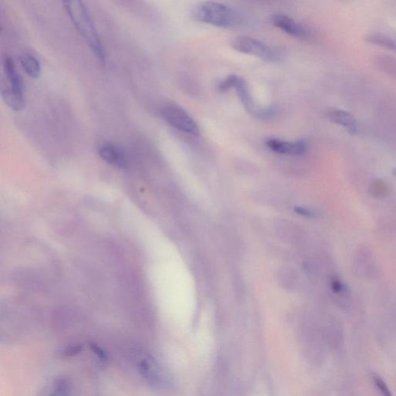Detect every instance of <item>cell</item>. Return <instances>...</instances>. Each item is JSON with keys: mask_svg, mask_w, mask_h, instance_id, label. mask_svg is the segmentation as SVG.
<instances>
[{"mask_svg": "<svg viewBox=\"0 0 396 396\" xmlns=\"http://www.w3.org/2000/svg\"><path fill=\"white\" fill-rule=\"evenodd\" d=\"M64 5L67 14L80 36H82L98 60L103 63L105 59L104 50L88 8L79 0L67 1Z\"/></svg>", "mask_w": 396, "mask_h": 396, "instance_id": "6da1fadb", "label": "cell"}, {"mask_svg": "<svg viewBox=\"0 0 396 396\" xmlns=\"http://www.w3.org/2000/svg\"><path fill=\"white\" fill-rule=\"evenodd\" d=\"M1 96L6 104L12 110L21 111L26 104L23 79L10 56H5L3 59Z\"/></svg>", "mask_w": 396, "mask_h": 396, "instance_id": "7a4b0ae2", "label": "cell"}, {"mask_svg": "<svg viewBox=\"0 0 396 396\" xmlns=\"http://www.w3.org/2000/svg\"><path fill=\"white\" fill-rule=\"evenodd\" d=\"M195 20L221 28H232L239 23L238 12L230 6L217 3L204 2L196 6L193 12Z\"/></svg>", "mask_w": 396, "mask_h": 396, "instance_id": "3957f363", "label": "cell"}, {"mask_svg": "<svg viewBox=\"0 0 396 396\" xmlns=\"http://www.w3.org/2000/svg\"><path fill=\"white\" fill-rule=\"evenodd\" d=\"M218 89L221 92L234 89L236 91L239 100L248 113L258 118V119H269V118L274 116L276 113L275 108L258 107L254 100L245 80L240 76H235V74H232V76L222 80L218 85Z\"/></svg>", "mask_w": 396, "mask_h": 396, "instance_id": "277c9868", "label": "cell"}, {"mask_svg": "<svg viewBox=\"0 0 396 396\" xmlns=\"http://www.w3.org/2000/svg\"><path fill=\"white\" fill-rule=\"evenodd\" d=\"M160 111L163 119L179 131L195 136L200 134L197 122L179 105L166 103L161 107Z\"/></svg>", "mask_w": 396, "mask_h": 396, "instance_id": "5b68a950", "label": "cell"}, {"mask_svg": "<svg viewBox=\"0 0 396 396\" xmlns=\"http://www.w3.org/2000/svg\"><path fill=\"white\" fill-rule=\"evenodd\" d=\"M232 47L241 54L254 56L266 61L276 62L280 59V54L275 49L253 37H235L232 41Z\"/></svg>", "mask_w": 396, "mask_h": 396, "instance_id": "8992f818", "label": "cell"}, {"mask_svg": "<svg viewBox=\"0 0 396 396\" xmlns=\"http://www.w3.org/2000/svg\"><path fill=\"white\" fill-rule=\"evenodd\" d=\"M140 373L145 381L155 388H164L168 384L164 369L151 355L142 356L139 362Z\"/></svg>", "mask_w": 396, "mask_h": 396, "instance_id": "52a82bcc", "label": "cell"}, {"mask_svg": "<svg viewBox=\"0 0 396 396\" xmlns=\"http://www.w3.org/2000/svg\"><path fill=\"white\" fill-rule=\"evenodd\" d=\"M99 156L105 162L120 169H126L129 165L127 155L123 148L113 142H104L98 147Z\"/></svg>", "mask_w": 396, "mask_h": 396, "instance_id": "ba28073f", "label": "cell"}, {"mask_svg": "<svg viewBox=\"0 0 396 396\" xmlns=\"http://www.w3.org/2000/svg\"><path fill=\"white\" fill-rule=\"evenodd\" d=\"M265 144L272 152L289 155V156H300L305 154L308 148L305 140L286 141L276 138H270L265 141Z\"/></svg>", "mask_w": 396, "mask_h": 396, "instance_id": "9c48e42d", "label": "cell"}, {"mask_svg": "<svg viewBox=\"0 0 396 396\" xmlns=\"http://www.w3.org/2000/svg\"><path fill=\"white\" fill-rule=\"evenodd\" d=\"M271 22L284 33L296 38L307 39L309 36V30L289 16L275 14L271 17Z\"/></svg>", "mask_w": 396, "mask_h": 396, "instance_id": "30bf717a", "label": "cell"}, {"mask_svg": "<svg viewBox=\"0 0 396 396\" xmlns=\"http://www.w3.org/2000/svg\"><path fill=\"white\" fill-rule=\"evenodd\" d=\"M328 119L337 125L342 126L351 134H357L358 132V123L355 118L349 111L340 109H331L327 110Z\"/></svg>", "mask_w": 396, "mask_h": 396, "instance_id": "8fae6325", "label": "cell"}, {"mask_svg": "<svg viewBox=\"0 0 396 396\" xmlns=\"http://www.w3.org/2000/svg\"><path fill=\"white\" fill-rule=\"evenodd\" d=\"M20 64L23 70L32 78H39L41 74V66L34 56L25 54L21 56Z\"/></svg>", "mask_w": 396, "mask_h": 396, "instance_id": "7c38bea8", "label": "cell"}, {"mask_svg": "<svg viewBox=\"0 0 396 396\" xmlns=\"http://www.w3.org/2000/svg\"><path fill=\"white\" fill-rule=\"evenodd\" d=\"M366 40L374 45L391 49L396 52V40L391 38V37L380 34H373L368 35Z\"/></svg>", "mask_w": 396, "mask_h": 396, "instance_id": "4fadbf2b", "label": "cell"}, {"mask_svg": "<svg viewBox=\"0 0 396 396\" xmlns=\"http://www.w3.org/2000/svg\"><path fill=\"white\" fill-rule=\"evenodd\" d=\"M48 396H71L69 382L65 377L57 380Z\"/></svg>", "mask_w": 396, "mask_h": 396, "instance_id": "5bb4252c", "label": "cell"}, {"mask_svg": "<svg viewBox=\"0 0 396 396\" xmlns=\"http://www.w3.org/2000/svg\"><path fill=\"white\" fill-rule=\"evenodd\" d=\"M373 381L375 387L381 396H393L391 389L389 388L385 380H383L379 375H373Z\"/></svg>", "mask_w": 396, "mask_h": 396, "instance_id": "9a60e30c", "label": "cell"}, {"mask_svg": "<svg viewBox=\"0 0 396 396\" xmlns=\"http://www.w3.org/2000/svg\"><path fill=\"white\" fill-rule=\"evenodd\" d=\"M387 185L382 182H376L371 186V193L377 197H384L387 194Z\"/></svg>", "mask_w": 396, "mask_h": 396, "instance_id": "2e32d148", "label": "cell"}, {"mask_svg": "<svg viewBox=\"0 0 396 396\" xmlns=\"http://www.w3.org/2000/svg\"><path fill=\"white\" fill-rule=\"evenodd\" d=\"M91 350L94 352L97 358L103 363H107L108 361V354L101 348L100 346L92 343L90 344Z\"/></svg>", "mask_w": 396, "mask_h": 396, "instance_id": "e0dca14e", "label": "cell"}, {"mask_svg": "<svg viewBox=\"0 0 396 396\" xmlns=\"http://www.w3.org/2000/svg\"><path fill=\"white\" fill-rule=\"evenodd\" d=\"M82 349L83 346L80 344H74L72 346H68L67 348L65 349L63 355L65 357L74 356L78 354V353L82 351Z\"/></svg>", "mask_w": 396, "mask_h": 396, "instance_id": "ac0fdd59", "label": "cell"}, {"mask_svg": "<svg viewBox=\"0 0 396 396\" xmlns=\"http://www.w3.org/2000/svg\"><path fill=\"white\" fill-rule=\"evenodd\" d=\"M331 289L333 293H342L344 289V285L342 281L339 280L338 278H333L331 281Z\"/></svg>", "mask_w": 396, "mask_h": 396, "instance_id": "d6986e66", "label": "cell"}, {"mask_svg": "<svg viewBox=\"0 0 396 396\" xmlns=\"http://www.w3.org/2000/svg\"><path fill=\"white\" fill-rule=\"evenodd\" d=\"M393 175L396 177V169L393 170Z\"/></svg>", "mask_w": 396, "mask_h": 396, "instance_id": "ffe728a7", "label": "cell"}]
</instances>
